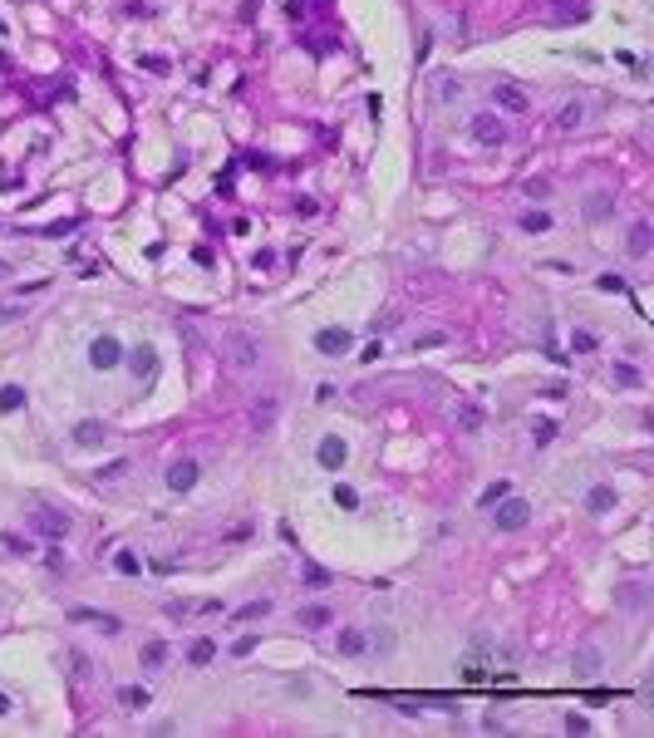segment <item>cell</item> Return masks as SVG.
<instances>
[{
	"label": "cell",
	"mask_w": 654,
	"mask_h": 738,
	"mask_svg": "<svg viewBox=\"0 0 654 738\" xmlns=\"http://www.w3.org/2000/svg\"><path fill=\"white\" fill-rule=\"evenodd\" d=\"M221 359H226V369L246 374V369L261 364V340H256L251 330H226V335H221Z\"/></svg>",
	"instance_id": "obj_1"
},
{
	"label": "cell",
	"mask_w": 654,
	"mask_h": 738,
	"mask_svg": "<svg viewBox=\"0 0 654 738\" xmlns=\"http://www.w3.org/2000/svg\"><path fill=\"white\" fill-rule=\"evenodd\" d=\"M492 507H497V512H492V527H497V531H522L527 522H532V507H527L522 497H512V492H507V497H497Z\"/></svg>",
	"instance_id": "obj_2"
},
{
	"label": "cell",
	"mask_w": 654,
	"mask_h": 738,
	"mask_svg": "<svg viewBox=\"0 0 654 738\" xmlns=\"http://www.w3.org/2000/svg\"><path fill=\"white\" fill-rule=\"evenodd\" d=\"M487 650H492V640H477V645H472V655L457 664V674H462L467 684H482V679L497 669V659H487Z\"/></svg>",
	"instance_id": "obj_3"
},
{
	"label": "cell",
	"mask_w": 654,
	"mask_h": 738,
	"mask_svg": "<svg viewBox=\"0 0 654 738\" xmlns=\"http://www.w3.org/2000/svg\"><path fill=\"white\" fill-rule=\"evenodd\" d=\"M118 359H123V345H118L113 335H99V340L89 345V364H94V369H113Z\"/></svg>",
	"instance_id": "obj_4"
},
{
	"label": "cell",
	"mask_w": 654,
	"mask_h": 738,
	"mask_svg": "<svg viewBox=\"0 0 654 738\" xmlns=\"http://www.w3.org/2000/svg\"><path fill=\"white\" fill-rule=\"evenodd\" d=\"M472 138H477V143H487V148H497V143L507 138V123H502V118H492V113H477V118H472Z\"/></svg>",
	"instance_id": "obj_5"
},
{
	"label": "cell",
	"mask_w": 654,
	"mask_h": 738,
	"mask_svg": "<svg viewBox=\"0 0 654 738\" xmlns=\"http://www.w3.org/2000/svg\"><path fill=\"white\" fill-rule=\"evenodd\" d=\"M315 458H320V468H344V458H349V448H344V438H320V448H315Z\"/></svg>",
	"instance_id": "obj_6"
},
{
	"label": "cell",
	"mask_w": 654,
	"mask_h": 738,
	"mask_svg": "<svg viewBox=\"0 0 654 738\" xmlns=\"http://www.w3.org/2000/svg\"><path fill=\"white\" fill-rule=\"evenodd\" d=\"M315 350H320V354H334V359H339V354L349 350V330H334V325H329V330H320V335H315Z\"/></svg>",
	"instance_id": "obj_7"
},
{
	"label": "cell",
	"mask_w": 654,
	"mask_h": 738,
	"mask_svg": "<svg viewBox=\"0 0 654 738\" xmlns=\"http://www.w3.org/2000/svg\"><path fill=\"white\" fill-rule=\"evenodd\" d=\"M168 488H173V492H187V488H197V463H192V458L173 463V473H168Z\"/></svg>",
	"instance_id": "obj_8"
},
{
	"label": "cell",
	"mask_w": 654,
	"mask_h": 738,
	"mask_svg": "<svg viewBox=\"0 0 654 738\" xmlns=\"http://www.w3.org/2000/svg\"><path fill=\"white\" fill-rule=\"evenodd\" d=\"M492 99H497V108H507V113H527V94H522L517 84H497Z\"/></svg>",
	"instance_id": "obj_9"
},
{
	"label": "cell",
	"mask_w": 654,
	"mask_h": 738,
	"mask_svg": "<svg viewBox=\"0 0 654 738\" xmlns=\"http://www.w3.org/2000/svg\"><path fill=\"white\" fill-rule=\"evenodd\" d=\"M296 621H300V630H325L334 616H329V606H305V611H300Z\"/></svg>",
	"instance_id": "obj_10"
},
{
	"label": "cell",
	"mask_w": 654,
	"mask_h": 738,
	"mask_svg": "<svg viewBox=\"0 0 654 738\" xmlns=\"http://www.w3.org/2000/svg\"><path fill=\"white\" fill-rule=\"evenodd\" d=\"M128 369H133L138 379H148V374L158 369V359H153V350H148V345H138V350H133V359H128Z\"/></svg>",
	"instance_id": "obj_11"
},
{
	"label": "cell",
	"mask_w": 654,
	"mask_h": 738,
	"mask_svg": "<svg viewBox=\"0 0 654 738\" xmlns=\"http://www.w3.org/2000/svg\"><path fill=\"white\" fill-rule=\"evenodd\" d=\"M585 507H590L595 517H605V512L615 507V488H590V497H585Z\"/></svg>",
	"instance_id": "obj_12"
},
{
	"label": "cell",
	"mask_w": 654,
	"mask_h": 738,
	"mask_svg": "<svg viewBox=\"0 0 654 738\" xmlns=\"http://www.w3.org/2000/svg\"><path fill=\"white\" fill-rule=\"evenodd\" d=\"M99 438H104V423L99 419H84L79 428H74V443H84V448H94Z\"/></svg>",
	"instance_id": "obj_13"
},
{
	"label": "cell",
	"mask_w": 654,
	"mask_h": 738,
	"mask_svg": "<svg viewBox=\"0 0 654 738\" xmlns=\"http://www.w3.org/2000/svg\"><path fill=\"white\" fill-rule=\"evenodd\" d=\"M74 621H94V625H104L109 635L123 630V621H118V616H104V611H74Z\"/></svg>",
	"instance_id": "obj_14"
},
{
	"label": "cell",
	"mask_w": 654,
	"mask_h": 738,
	"mask_svg": "<svg viewBox=\"0 0 654 738\" xmlns=\"http://www.w3.org/2000/svg\"><path fill=\"white\" fill-rule=\"evenodd\" d=\"M369 650V640L359 630H339V655H364Z\"/></svg>",
	"instance_id": "obj_15"
},
{
	"label": "cell",
	"mask_w": 654,
	"mask_h": 738,
	"mask_svg": "<svg viewBox=\"0 0 654 738\" xmlns=\"http://www.w3.org/2000/svg\"><path fill=\"white\" fill-rule=\"evenodd\" d=\"M35 522H40V531H45V536H64V531H69V517H54V512H40Z\"/></svg>",
	"instance_id": "obj_16"
},
{
	"label": "cell",
	"mask_w": 654,
	"mask_h": 738,
	"mask_svg": "<svg viewBox=\"0 0 654 738\" xmlns=\"http://www.w3.org/2000/svg\"><path fill=\"white\" fill-rule=\"evenodd\" d=\"M20 404H25V389H20V384H5V389H0V409H5V414H15Z\"/></svg>",
	"instance_id": "obj_17"
},
{
	"label": "cell",
	"mask_w": 654,
	"mask_h": 738,
	"mask_svg": "<svg viewBox=\"0 0 654 738\" xmlns=\"http://www.w3.org/2000/svg\"><path fill=\"white\" fill-rule=\"evenodd\" d=\"M187 659H192V664H197V669H202V664H212V659H217V645H212V640H197V645H192V655H187Z\"/></svg>",
	"instance_id": "obj_18"
},
{
	"label": "cell",
	"mask_w": 654,
	"mask_h": 738,
	"mask_svg": "<svg viewBox=\"0 0 654 738\" xmlns=\"http://www.w3.org/2000/svg\"><path fill=\"white\" fill-rule=\"evenodd\" d=\"M163 659H168V645H163V640H148V645H143V664H148V669H158Z\"/></svg>",
	"instance_id": "obj_19"
},
{
	"label": "cell",
	"mask_w": 654,
	"mask_h": 738,
	"mask_svg": "<svg viewBox=\"0 0 654 738\" xmlns=\"http://www.w3.org/2000/svg\"><path fill=\"white\" fill-rule=\"evenodd\" d=\"M630 251H635V256H645V251H650V226H645V221H640V226H630Z\"/></svg>",
	"instance_id": "obj_20"
},
{
	"label": "cell",
	"mask_w": 654,
	"mask_h": 738,
	"mask_svg": "<svg viewBox=\"0 0 654 738\" xmlns=\"http://www.w3.org/2000/svg\"><path fill=\"white\" fill-rule=\"evenodd\" d=\"M118 699H123L128 709H148V689H143V684H128V689H123Z\"/></svg>",
	"instance_id": "obj_21"
},
{
	"label": "cell",
	"mask_w": 654,
	"mask_h": 738,
	"mask_svg": "<svg viewBox=\"0 0 654 738\" xmlns=\"http://www.w3.org/2000/svg\"><path fill=\"white\" fill-rule=\"evenodd\" d=\"M522 226H527V231H551V217H546V212H527Z\"/></svg>",
	"instance_id": "obj_22"
},
{
	"label": "cell",
	"mask_w": 654,
	"mask_h": 738,
	"mask_svg": "<svg viewBox=\"0 0 654 738\" xmlns=\"http://www.w3.org/2000/svg\"><path fill=\"white\" fill-rule=\"evenodd\" d=\"M457 423H462V433H477V428H482V414H477V409L467 404V409L457 414Z\"/></svg>",
	"instance_id": "obj_23"
},
{
	"label": "cell",
	"mask_w": 654,
	"mask_h": 738,
	"mask_svg": "<svg viewBox=\"0 0 654 738\" xmlns=\"http://www.w3.org/2000/svg\"><path fill=\"white\" fill-rule=\"evenodd\" d=\"M113 566H118L123 576H138V556H133V551H118V561H113Z\"/></svg>",
	"instance_id": "obj_24"
},
{
	"label": "cell",
	"mask_w": 654,
	"mask_h": 738,
	"mask_svg": "<svg viewBox=\"0 0 654 738\" xmlns=\"http://www.w3.org/2000/svg\"><path fill=\"white\" fill-rule=\"evenodd\" d=\"M507 492H512V488H507V483H492V488H487V492H482V507H492V502H497V497H507Z\"/></svg>",
	"instance_id": "obj_25"
},
{
	"label": "cell",
	"mask_w": 654,
	"mask_h": 738,
	"mask_svg": "<svg viewBox=\"0 0 654 738\" xmlns=\"http://www.w3.org/2000/svg\"><path fill=\"white\" fill-rule=\"evenodd\" d=\"M271 611V601H251V606H241V621H256V616H266Z\"/></svg>",
	"instance_id": "obj_26"
},
{
	"label": "cell",
	"mask_w": 654,
	"mask_h": 738,
	"mask_svg": "<svg viewBox=\"0 0 654 738\" xmlns=\"http://www.w3.org/2000/svg\"><path fill=\"white\" fill-rule=\"evenodd\" d=\"M580 123V104H566L561 108V128H576Z\"/></svg>",
	"instance_id": "obj_27"
},
{
	"label": "cell",
	"mask_w": 654,
	"mask_h": 738,
	"mask_svg": "<svg viewBox=\"0 0 654 738\" xmlns=\"http://www.w3.org/2000/svg\"><path fill=\"white\" fill-rule=\"evenodd\" d=\"M69 664H74V674H79V679H89V659H84L79 650H69Z\"/></svg>",
	"instance_id": "obj_28"
},
{
	"label": "cell",
	"mask_w": 654,
	"mask_h": 738,
	"mask_svg": "<svg viewBox=\"0 0 654 738\" xmlns=\"http://www.w3.org/2000/svg\"><path fill=\"white\" fill-rule=\"evenodd\" d=\"M276 419V404H271V399H266V404H256V423H261V428H266V423Z\"/></svg>",
	"instance_id": "obj_29"
},
{
	"label": "cell",
	"mask_w": 654,
	"mask_h": 738,
	"mask_svg": "<svg viewBox=\"0 0 654 738\" xmlns=\"http://www.w3.org/2000/svg\"><path fill=\"white\" fill-rule=\"evenodd\" d=\"M123 473H128V463H123V458H113L109 468H99V478H123Z\"/></svg>",
	"instance_id": "obj_30"
},
{
	"label": "cell",
	"mask_w": 654,
	"mask_h": 738,
	"mask_svg": "<svg viewBox=\"0 0 654 738\" xmlns=\"http://www.w3.org/2000/svg\"><path fill=\"white\" fill-rule=\"evenodd\" d=\"M532 438H537V443H551V438H556V428H551V423H537V428H532Z\"/></svg>",
	"instance_id": "obj_31"
},
{
	"label": "cell",
	"mask_w": 654,
	"mask_h": 738,
	"mask_svg": "<svg viewBox=\"0 0 654 738\" xmlns=\"http://www.w3.org/2000/svg\"><path fill=\"white\" fill-rule=\"evenodd\" d=\"M615 379H620V384H635L640 374H635V364H615Z\"/></svg>",
	"instance_id": "obj_32"
},
{
	"label": "cell",
	"mask_w": 654,
	"mask_h": 738,
	"mask_svg": "<svg viewBox=\"0 0 654 738\" xmlns=\"http://www.w3.org/2000/svg\"><path fill=\"white\" fill-rule=\"evenodd\" d=\"M334 502H339V507H354V502H359V497H354V492H349V488H334Z\"/></svg>",
	"instance_id": "obj_33"
},
{
	"label": "cell",
	"mask_w": 654,
	"mask_h": 738,
	"mask_svg": "<svg viewBox=\"0 0 654 738\" xmlns=\"http://www.w3.org/2000/svg\"><path fill=\"white\" fill-rule=\"evenodd\" d=\"M305 581H310V586H325L329 576H325V571H320V566H305Z\"/></svg>",
	"instance_id": "obj_34"
},
{
	"label": "cell",
	"mask_w": 654,
	"mask_h": 738,
	"mask_svg": "<svg viewBox=\"0 0 654 738\" xmlns=\"http://www.w3.org/2000/svg\"><path fill=\"white\" fill-rule=\"evenodd\" d=\"M5 714H10V699H5V694H0V719H5Z\"/></svg>",
	"instance_id": "obj_35"
}]
</instances>
